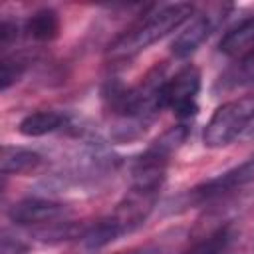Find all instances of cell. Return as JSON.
Listing matches in <instances>:
<instances>
[{"mask_svg": "<svg viewBox=\"0 0 254 254\" xmlns=\"http://www.w3.org/2000/svg\"><path fill=\"white\" fill-rule=\"evenodd\" d=\"M192 12L194 8L187 2H177L157 8L155 12L137 20L117 38H113L105 48V60L113 64H121L137 58L143 50H147L149 46H153L167 34L175 32L179 26H183L192 16Z\"/></svg>", "mask_w": 254, "mask_h": 254, "instance_id": "6da1fadb", "label": "cell"}, {"mask_svg": "<svg viewBox=\"0 0 254 254\" xmlns=\"http://www.w3.org/2000/svg\"><path fill=\"white\" fill-rule=\"evenodd\" d=\"M250 121H254V95L224 101L214 109L202 131L204 147L222 149L230 145L250 125Z\"/></svg>", "mask_w": 254, "mask_h": 254, "instance_id": "7a4b0ae2", "label": "cell"}, {"mask_svg": "<svg viewBox=\"0 0 254 254\" xmlns=\"http://www.w3.org/2000/svg\"><path fill=\"white\" fill-rule=\"evenodd\" d=\"M254 183V157L242 161L240 165L189 189L185 194H181L177 198V206L181 208H194V206H200L204 202H210V200H216L236 189H242L246 185Z\"/></svg>", "mask_w": 254, "mask_h": 254, "instance_id": "3957f363", "label": "cell"}, {"mask_svg": "<svg viewBox=\"0 0 254 254\" xmlns=\"http://www.w3.org/2000/svg\"><path fill=\"white\" fill-rule=\"evenodd\" d=\"M230 8H232L230 4H212L206 10L192 14L187 20V26L171 42V54L181 60L194 54L212 36V32L220 26V22L224 20V16Z\"/></svg>", "mask_w": 254, "mask_h": 254, "instance_id": "277c9868", "label": "cell"}, {"mask_svg": "<svg viewBox=\"0 0 254 254\" xmlns=\"http://www.w3.org/2000/svg\"><path fill=\"white\" fill-rule=\"evenodd\" d=\"M200 71L194 65H185L171 79H167L163 89L165 107H171L173 113L187 121L198 113V93H200Z\"/></svg>", "mask_w": 254, "mask_h": 254, "instance_id": "5b68a950", "label": "cell"}, {"mask_svg": "<svg viewBox=\"0 0 254 254\" xmlns=\"http://www.w3.org/2000/svg\"><path fill=\"white\" fill-rule=\"evenodd\" d=\"M67 216V206L56 200L28 196L8 208V218L16 226H48Z\"/></svg>", "mask_w": 254, "mask_h": 254, "instance_id": "8992f818", "label": "cell"}, {"mask_svg": "<svg viewBox=\"0 0 254 254\" xmlns=\"http://www.w3.org/2000/svg\"><path fill=\"white\" fill-rule=\"evenodd\" d=\"M65 125H67L65 113L56 109H42V111L24 115L18 123V133L24 137H44L60 131Z\"/></svg>", "mask_w": 254, "mask_h": 254, "instance_id": "52a82bcc", "label": "cell"}, {"mask_svg": "<svg viewBox=\"0 0 254 254\" xmlns=\"http://www.w3.org/2000/svg\"><path fill=\"white\" fill-rule=\"evenodd\" d=\"M42 165V155L26 149V147H16V145H4L2 147V157H0V169L2 175H28L34 173Z\"/></svg>", "mask_w": 254, "mask_h": 254, "instance_id": "ba28073f", "label": "cell"}, {"mask_svg": "<svg viewBox=\"0 0 254 254\" xmlns=\"http://www.w3.org/2000/svg\"><path fill=\"white\" fill-rule=\"evenodd\" d=\"M254 44V14L242 18L232 26L218 42V52L226 56H236Z\"/></svg>", "mask_w": 254, "mask_h": 254, "instance_id": "9c48e42d", "label": "cell"}, {"mask_svg": "<svg viewBox=\"0 0 254 254\" xmlns=\"http://www.w3.org/2000/svg\"><path fill=\"white\" fill-rule=\"evenodd\" d=\"M60 16L52 8H42L36 10L28 20H26V32L32 40L36 42H52L60 36Z\"/></svg>", "mask_w": 254, "mask_h": 254, "instance_id": "30bf717a", "label": "cell"}, {"mask_svg": "<svg viewBox=\"0 0 254 254\" xmlns=\"http://www.w3.org/2000/svg\"><path fill=\"white\" fill-rule=\"evenodd\" d=\"M232 242H234V228L230 224H224L214 232H210L208 236H204L202 240L189 246L183 254H226Z\"/></svg>", "mask_w": 254, "mask_h": 254, "instance_id": "8fae6325", "label": "cell"}, {"mask_svg": "<svg viewBox=\"0 0 254 254\" xmlns=\"http://www.w3.org/2000/svg\"><path fill=\"white\" fill-rule=\"evenodd\" d=\"M246 83H254V48H250V50L220 77V85H222L224 89L238 87V85H246Z\"/></svg>", "mask_w": 254, "mask_h": 254, "instance_id": "7c38bea8", "label": "cell"}, {"mask_svg": "<svg viewBox=\"0 0 254 254\" xmlns=\"http://www.w3.org/2000/svg\"><path fill=\"white\" fill-rule=\"evenodd\" d=\"M30 60L20 54H4L0 62V89L8 91L14 83L20 81L24 71L28 69Z\"/></svg>", "mask_w": 254, "mask_h": 254, "instance_id": "4fadbf2b", "label": "cell"}, {"mask_svg": "<svg viewBox=\"0 0 254 254\" xmlns=\"http://www.w3.org/2000/svg\"><path fill=\"white\" fill-rule=\"evenodd\" d=\"M30 252V246L18 238V236H12L8 234L6 230L2 232V240H0V254H28Z\"/></svg>", "mask_w": 254, "mask_h": 254, "instance_id": "5bb4252c", "label": "cell"}, {"mask_svg": "<svg viewBox=\"0 0 254 254\" xmlns=\"http://www.w3.org/2000/svg\"><path fill=\"white\" fill-rule=\"evenodd\" d=\"M16 40H18V24L8 20V18L2 20V24H0V48H2V52L6 54Z\"/></svg>", "mask_w": 254, "mask_h": 254, "instance_id": "9a60e30c", "label": "cell"}, {"mask_svg": "<svg viewBox=\"0 0 254 254\" xmlns=\"http://www.w3.org/2000/svg\"><path fill=\"white\" fill-rule=\"evenodd\" d=\"M125 254H155V250L153 248H139V250H131V252H125Z\"/></svg>", "mask_w": 254, "mask_h": 254, "instance_id": "2e32d148", "label": "cell"}]
</instances>
